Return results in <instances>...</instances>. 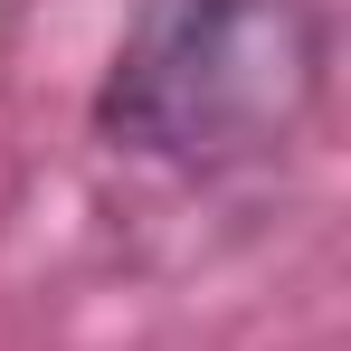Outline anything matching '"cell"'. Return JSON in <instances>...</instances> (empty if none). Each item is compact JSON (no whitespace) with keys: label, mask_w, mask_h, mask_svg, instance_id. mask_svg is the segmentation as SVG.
<instances>
[{"label":"cell","mask_w":351,"mask_h":351,"mask_svg":"<svg viewBox=\"0 0 351 351\" xmlns=\"http://www.w3.org/2000/svg\"><path fill=\"white\" fill-rule=\"evenodd\" d=\"M332 95L323 0H143L105 58L95 133L180 180H228L304 143Z\"/></svg>","instance_id":"6da1fadb"}]
</instances>
